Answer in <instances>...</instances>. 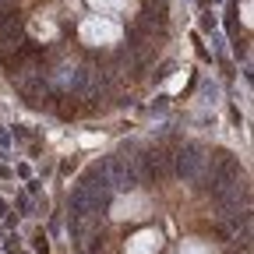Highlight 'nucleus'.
I'll return each instance as SVG.
<instances>
[{"mask_svg":"<svg viewBox=\"0 0 254 254\" xmlns=\"http://www.w3.org/2000/svg\"><path fill=\"white\" fill-rule=\"evenodd\" d=\"M247 170L190 134H141L110 148L74 187L81 254H244Z\"/></svg>","mask_w":254,"mask_h":254,"instance_id":"nucleus-1","label":"nucleus"},{"mask_svg":"<svg viewBox=\"0 0 254 254\" xmlns=\"http://www.w3.org/2000/svg\"><path fill=\"white\" fill-rule=\"evenodd\" d=\"M173 0H0V71L57 120L141 103L173 50Z\"/></svg>","mask_w":254,"mask_h":254,"instance_id":"nucleus-2","label":"nucleus"}]
</instances>
